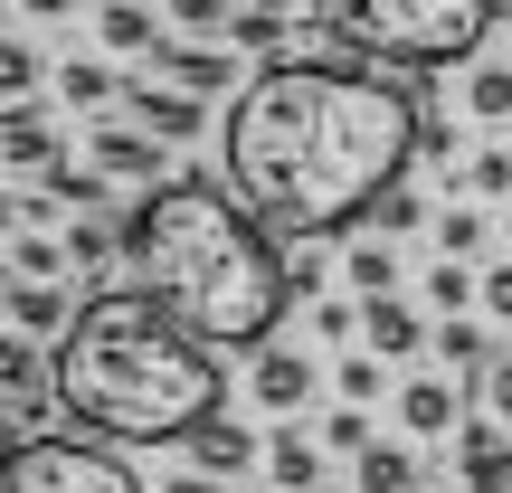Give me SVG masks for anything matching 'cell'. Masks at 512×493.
I'll list each match as a JSON object with an SVG mask.
<instances>
[{
  "label": "cell",
  "instance_id": "1",
  "mask_svg": "<svg viewBox=\"0 0 512 493\" xmlns=\"http://www.w3.org/2000/svg\"><path fill=\"white\" fill-rule=\"evenodd\" d=\"M427 95L351 67V57H266L228 95L219 162L228 190L285 238H342L361 228L418 162Z\"/></svg>",
  "mask_w": 512,
  "mask_h": 493
},
{
  "label": "cell",
  "instance_id": "2",
  "mask_svg": "<svg viewBox=\"0 0 512 493\" xmlns=\"http://www.w3.org/2000/svg\"><path fill=\"white\" fill-rule=\"evenodd\" d=\"M124 285H143L219 361L228 351H266L285 304H304L266 219L219 181H162L124 209Z\"/></svg>",
  "mask_w": 512,
  "mask_h": 493
},
{
  "label": "cell",
  "instance_id": "3",
  "mask_svg": "<svg viewBox=\"0 0 512 493\" xmlns=\"http://www.w3.org/2000/svg\"><path fill=\"white\" fill-rule=\"evenodd\" d=\"M57 408L124 446H181L200 418L228 408L219 351L171 323L143 285H95L57 342Z\"/></svg>",
  "mask_w": 512,
  "mask_h": 493
},
{
  "label": "cell",
  "instance_id": "4",
  "mask_svg": "<svg viewBox=\"0 0 512 493\" xmlns=\"http://www.w3.org/2000/svg\"><path fill=\"white\" fill-rule=\"evenodd\" d=\"M503 0H313V29L370 67H475Z\"/></svg>",
  "mask_w": 512,
  "mask_h": 493
},
{
  "label": "cell",
  "instance_id": "5",
  "mask_svg": "<svg viewBox=\"0 0 512 493\" xmlns=\"http://www.w3.org/2000/svg\"><path fill=\"white\" fill-rule=\"evenodd\" d=\"M0 493H143V475L86 437H10Z\"/></svg>",
  "mask_w": 512,
  "mask_h": 493
},
{
  "label": "cell",
  "instance_id": "6",
  "mask_svg": "<svg viewBox=\"0 0 512 493\" xmlns=\"http://www.w3.org/2000/svg\"><path fill=\"white\" fill-rule=\"evenodd\" d=\"M0 399H10V437H48V399H57V351H38L29 332L0 342Z\"/></svg>",
  "mask_w": 512,
  "mask_h": 493
},
{
  "label": "cell",
  "instance_id": "7",
  "mask_svg": "<svg viewBox=\"0 0 512 493\" xmlns=\"http://www.w3.org/2000/svg\"><path fill=\"white\" fill-rule=\"evenodd\" d=\"M86 162L105 171V181H133V190H162L171 181V152L152 124H95L86 133Z\"/></svg>",
  "mask_w": 512,
  "mask_h": 493
},
{
  "label": "cell",
  "instance_id": "8",
  "mask_svg": "<svg viewBox=\"0 0 512 493\" xmlns=\"http://www.w3.org/2000/svg\"><path fill=\"white\" fill-rule=\"evenodd\" d=\"M313 389H323V370H313L294 342L247 351V399H256V408H275V418H304V408H313Z\"/></svg>",
  "mask_w": 512,
  "mask_h": 493
},
{
  "label": "cell",
  "instance_id": "9",
  "mask_svg": "<svg viewBox=\"0 0 512 493\" xmlns=\"http://www.w3.org/2000/svg\"><path fill=\"white\" fill-rule=\"evenodd\" d=\"M124 105H133V124H152L162 143H200V133H209V95L171 86V76H133Z\"/></svg>",
  "mask_w": 512,
  "mask_h": 493
},
{
  "label": "cell",
  "instance_id": "10",
  "mask_svg": "<svg viewBox=\"0 0 512 493\" xmlns=\"http://www.w3.org/2000/svg\"><path fill=\"white\" fill-rule=\"evenodd\" d=\"M152 76H171V86H190V95H228V86H247V76H238V48H228V38H162Z\"/></svg>",
  "mask_w": 512,
  "mask_h": 493
},
{
  "label": "cell",
  "instance_id": "11",
  "mask_svg": "<svg viewBox=\"0 0 512 493\" xmlns=\"http://www.w3.org/2000/svg\"><path fill=\"white\" fill-rule=\"evenodd\" d=\"M57 162H67V152H57V124L38 105H10V114H0V171H10V181H48Z\"/></svg>",
  "mask_w": 512,
  "mask_h": 493
},
{
  "label": "cell",
  "instance_id": "12",
  "mask_svg": "<svg viewBox=\"0 0 512 493\" xmlns=\"http://www.w3.org/2000/svg\"><path fill=\"white\" fill-rule=\"evenodd\" d=\"M76 313H86V304H76L67 285H48V275H10V332H29V342H48V351H57Z\"/></svg>",
  "mask_w": 512,
  "mask_h": 493
},
{
  "label": "cell",
  "instance_id": "13",
  "mask_svg": "<svg viewBox=\"0 0 512 493\" xmlns=\"http://www.w3.org/2000/svg\"><path fill=\"white\" fill-rule=\"evenodd\" d=\"M399 427L418 446H437V437H456L465 427V399H456V370L446 380H399Z\"/></svg>",
  "mask_w": 512,
  "mask_h": 493
},
{
  "label": "cell",
  "instance_id": "14",
  "mask_svg": "<svg viewBox=\"0 0 512 493\" xmlns=\"http://www.w3.org/2000/svg\"><path fill=\"white\" fill-rule=\"evenodd\" d=\"M181 446H190V465H200V475H219V484H228V475H247V465L266 456V446L247 437V418H228V408H219V418H200Z\"/></svg>",
  "mask_w": 512,
  "mask_h": 493
},
{
  "label": "cell",
  "instance_id": "15",
  "mask_svg": "<svg viewBox=\"0 0 512 493\" xmlns=\"http://www.w3.org/2000/svg\"><path fill=\"white\" fill-rule=\"evenodd\" d=\"M86 10H95V38L114 57H162V19L171 10H143V0H86Z\"/></svg>",
  "mask_w": 512,
  "mask_h": 493
},
{
  "label": "cell",
  "instance_id": "16",
  "mask_svg": "<svg viewBox=\"0 0 512 493\" xmlns=\"http://www.w3.org/2000/svg\"><path fill=\"white\" fill-rule=\"evenodd\" d=\"M266 475L285 484V493H313V484H323V427L285 418V427L266 437Z\"/></svg>",
  "mask_w": 512,
  "mask_h": 493
},
{
  "label": "cell",
  "instance_id": "17",
  "mask_svg": "<svg viewBox=\"0 0 512 493\" xmlns=\"http://www.w3.org/2000/svg\"><path fill=\"white\" fill-rule=\"evenodd\" d=\"M342 285L361 294V304L399 294V238H351V247H342Z\"/></svg>",
  "mask_w": 512,
  "mask_h": 493
},
{
  "label": "cell",
  "instance_id": "18",
  "mask_svg": "<svg viewBox=\"0 0 512 493\" xmlns=\"http://www.w3.org/2000/svg\"><path fill=\"white\" fill-rule=\"evenodd\" d=\"M370 351H380V361H418L427 351V313L399 304V294H380V304H370Z\"/></svg>",
  "mask_w": 512,
  "mask_h": 493
},
{
  "label": "cell",
  "instance_id": "19",
  "mask_svg": "<svg viewBox=\"0 0 512 493\" xmlns=\"http://www.w3.org/2000/svg\"><path fill=\"white\" fill-rule=\"evenodd\" d=\"M437 361H446V370H465V380H484L503 351H494V332H484L475 313H446V323H437Z\"/></svg>",
  "mask_w": 512,
  "mask_h": 493
},
{
  "label": "cell",
  "instance_id": "20",
  "mask_svg": "<svg viewBox=\"0 0 512 493\" xmlns=\"http://www.w3.org/2000/svg\"><path fill=\"white\" fill-rule=\"evenodd\" d=\"M57 95H67L76 114H105V105H124V76H114L105 57H67V67H57Z\"/></svg>",
  "mask_w": 512,
  "mask_h": 493
},
{
  "label": "cell",
  "instance_id": "21",
  "mask_svg": "<svg viewBox=\"0 0 512 493\" xmlns=\"http://www.w3.org/2000/svg\"><path fill=\"white\" fill-rule=\"evenodd\" d=\"M465 114H475V124H512V67L503 57H475V67H465Z\"/></svg>",
  "mask_w": 512,
  "mask_h": 493
},
{
  "label": "cell",
  "instance_id": "22",
  "mask_svg": "<svg viewBox=\"0 0 512 493\" xmlns=\"http://www.w3.org/2000/svg\"><path fill=\"white\" fill-rule=\"evenodd\" d=\"M351 484H361V493H427L408 446H370V456H351Z\"/></svg>",
  "mask_w": 512,
  "mask_h": 493
},
{
  "label": "cell",
  "instance_id": "23",
  "mask_svg": "<svg viewBox=\"0 0 512 493\" xmlns=\"http://www.w3.org/2000/svg\"><path fill=\"white\" fill-rule=\"evenodd\" d=\"M427 238H437V256H465V266H475V247H484V238H503V219H484L475 200H456L437 228H427Z\"/></svg>",
  "mask_w": 512,
  "mask_h": 493
},
{
  "label": "cell",
  "instance_id": "24",
  "mask_svg": "<svg viewBox=\"0 0 512 493\" xmlns=\"http://www.w3.org/2000/svg\"><path fill=\"white\" fill-rule=\"evenodd\" d=\"M10 275H48V285H57V275H76L67 228H57V238H48V228H19V238H10Z\"/></svg>",
  "mask_w": 512,
  "mask_h": 493
},
{
  "label": "cell",
  "instance_id": "25",
  "mask_svg": "<svg viewBox=\"0 0 512 493\" xmlns=\"http://www.w3.org/2000/svg\"><path fill=\"white\" fill-rule=\"evenodd\" d=\"M427 304H446V313L484 304V275L465 266V256H437V266H427Z\"/></svg>",
  "mask_w": 512,
  "mask_h": 493
},
{
  "label": "cell",
  "instance_id": "26",
  "mask_svg": "<svg viewBox=\"0 0 512 493\" xmlns=\"http://www.w3.org/2000/svg\"><path fill=\"white\" fill-rule=\"evenodd\" d=\"M162 10H171V29H190V38H228L247 0H162Z\"/></svg>",
  "mask_w": 512,
  "mask_h": 493
},
{
  "label": "cell",
  "instance_id": "27",
  "mask_svg": "<svg viewBox=\"0 0 512 493\" xmlns=\"http://www.w3.org/2000/svg\"><path fill=\"white\" fill-rule=\"evenodd\" d=\"M294 19L285 10H238V29H228V48H256V57H285Z\"/></svg>",
  "mask_w": 512,
  "mask_h": 493
},
{
  "label": "cell",
  "instance_id": "28",
  "mask_svg": "<svg viewBox=\"0 0 512 493\" xmlns=\"http://www.w3.org/2000/svg\"><path fill=\"white\" fill-rule=\"evenodd\" d=\"M332 389H342V408H370V399H380V351H342V370H332Z\"/></svg>",
  "mask_w": 512,
  "mask_h": 493
},
{
  "label": "cell",
  "instance_id": "29",
  "mask_svg": "<svg viewBox=\"0 0 512 493\" xmlns=\"http://www.w3.org/2000/svg\"><path fill=\"white\" fill-rule=\"evenodd\" d=\"M370 228H380V238H408V228H437V219H427V200H418V181H399V190H389L380 209H370Z\"/></svg>",
  "mask_w": 512,
  "mask_h": 493
},
{
  "label": "cell",
  "instance_id": "30",
  "mask_svg": "<svg viewBox=\"0 0 512 493\" xmlns=\"http://www.w3.org/2000/svg\"><path fill=\"white\" fill-rule=\"evenodd\" d=\"M465 190H475V200H512V152L503 143L465 152Z\"/></svg>",
  "mask_w": 512,
  "mask_h": 493
},
{
  "label": "cell",
  "instance_id": "31",
  "mask_svg": "<svg viewBox=\"0 0 512 493\" xmlns=\"http://www.w3.org/2000/svg\"><path fill=\"white\" fill-rule=\"evenodd\" d=\"M323 446H332V456H370V446H380L370 408H332V418H323Z\"/></svg>",
  "mask_w": 512,
  "mask_h": 493
},
{
  "label": "cell",
  "instance_id": "32",
  "mask_svg": "<svg viewBox=\"0 0 512 493\" xmlns=\"http://www.w3.org/2000/svg\"><path fill=\"white\" fill-rule=\"evenodd\" d=\"M29 86H38V48H29V38H10V48H0V95L29 105Z\"/></svg>",
  "mask_w": 512,
  "mask_h": 493
},
{
  "label": "cell",
  "instance_id": "33",
  "mask_svg": "<svg viewBox=\"0 0 512 493\" xmlns=\"http://www.w3.org/2000/svg\"><path fill=\"white\" fill-rule=\"evenodd\" d=\"M465 493H512V437L494 456H465Z\"/></svg>",
  "mask_w": 512,
  "mask_h": 493
},
{
  "label": "cell",
  "instance_id": "34",
  "mask_svg": "<svg viewBox=\"0 0 512 493\" xmlns=\"http://www.w3.org/2000/svg\"><path fill=\"white\" fill-rule=\"evenodd\" d=\"M475 399H484V418H503V427H512V351H503V361L475 380Z\"/></svg>",
  "mask_w": 512,
  "mask_h": 493
},
{
  "label": "cell",
  "instance_id": "35",
  "mask_svg": "<svg viewBox=\"0 0 512 493\" xmlns=\"http://www.w3.org/2000/svg\"><path fill=\"white\" fill-rule=\"evenodd\" d=\"M285 266H294V294H323V256H313V238H294Z\"/></svg>",
  "mask_w": 512,
  "mask_h": 493
},
{
  "label": "cell",
  "instance_id": "36",
  "mask_svg": "<svg viewBox=\"0 0 512 493\" xmlns=\"http://www.w3.org/2000/svg\"><path fill=\"white\" fill-rule=\"evenodd\" d=\"M484 323H512V266L484 275Z\"/></svg>",
  "mask_w": 512,
  "mask_h": 493
},
{
  "label": "cell",
  "instance_id": "37",
  "mask_svg": "<svg viewBox=\"0 0 512 493\" xmlns=\"http://www.w3.org/2000/svg\"><path fill=\"white\" fill-rule=\"evenodd\" d=\"M162 493H228V484H219V475H200V465H190V475H171Z\"/></svg>",
  "mask_w": 512,
  "mask_h": 493
},
{
  "label": "cell",
  "instance_id": "38",
  "mask_svg": "<svg viewBox=\"0 0 512 493\" xmlns=\"http://www.w3.org/2000/svg\"><path fill=\"white\" fill-rule=\"evenodd\" d=\"M76 0H19V19H67Z\"/></svg>",
  "mask_w": 512,
  "mask_h": 493
},
{
  "label": "cell",
  "instance_id": "39",
  "mask_svg": "<svg viewBox=\"0 0 512 493\" xmlns=\"http://www.w3.org/2000/svg\"><path fill=\"white\" fill-rule=\"evenodd\" d=\"M503 247H512V200H503Z\"/></svg>",
  "mask_w": 512,
  "mask_h": 493
},
{
  "label": "cell",
  "instance_id": "40",
  "mask_svg": "<svg viewBox=\"0 0 512 493\" xmlns=\"http://www.w3.org/2000/svg\"><path fill=\"white\" fill-rule=\"evenodd\" d=\"M247 10H285V0H247Z\"/></svg>",
  "mask_w": 512,
  "mask_h": 493
},
{
  "label": "cell",
  "instance_id": "41",
  "mask_svg": "<svg viewBox=\"0 0 512 493\" xmlns=\"http://www.w3.org/2000/svg\"><path fill=\"white\" fill-rule=\"evenodd\" d=\"M503 19H512V0H503Z\"/></svg>",
  "mask_w": 512,
  "mask_h": 493
}]
</instances>
